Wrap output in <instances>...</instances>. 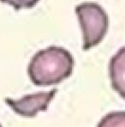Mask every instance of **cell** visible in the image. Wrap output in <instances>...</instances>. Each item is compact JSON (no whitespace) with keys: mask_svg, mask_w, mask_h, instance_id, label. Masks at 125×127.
I'll return each mask as SVG.
<instances>
[{"mask_svg":"<svg viewBox=\"0 0 125 127\" xmlns=\"http://www.w3.org/2000/svg\"><path fill=\"white\" fill-rule=\"evenodd\" d=\"M0 1L10 4L15 10H19L22 9L33 8L40 0H0Z\"/></svg>","mask_w":125,"mask_h":127,"instance_id":"6","label":"cell"},{"mask_svg":"<svg viewBox=\"0 0 125 127\" xmlns=\"http://www.w3.org/2000/svg\"><path fill=\"white\" fill-rule=\"evenodd\" d=\"M0 127H3V126H1V124H0Z\"/></svg>","mask_w":125,"mask_h":127,"instance_id":"7","label":"cell"},{"mask_svg":"<svg viewBox=\"0 0 125 127\" xmlns=\"http://www.w3.org/2000/svg\"><path fill=\"white\" fill-rule=\"evenodd\" d=\"M108 71L112 89L125 100V46L110 59Z\"/></svg>","mask_w":125,"mask_h":127,"instance_id":"4","label":"cell"},{"mask_svg":"<svg viewBox=\"0 0 125 127\" xmlns=\"http://www.w3.org/2000/svg\"><path fill=\"white\" fill-rule=\"evenodd\" d=\"M74 58L65 48L51 46L37 52L27 66V74L36 86L58 84L71 76Z\"/></svg>","mask_w":125,"mask_h":127,"instance_id":"1","label":"cell"},{"mask_svg":"<svg viewBox=\"0 0 125 127\" xmlns=\"http://www.w3.org/2000/svg\"><path fill=\"white\" fill-rule=\"evenodd\" d=\"M57 93V89H52L50 91H40L26 95L18 100L5 98L4 102L16 114L22 117L33 118L40 112L47 110Z\"/></svg>","mask_w":125,"mask_h":127,"instance_id":"3","label":"cell"},{"mask_svg":"<svg viewBox=\"0 0 125 127\" xmlns=\"http://www.w3.org/2000/svg\"><path fill=\"white\" fill-rule=\"evenodd\" d=\"M75 14L82 31L84 51L90 50L103 40L108 30L109 19L99 3L85 2L75 7Z\"/></svg>","mask_w":125,"mask_h":127,"instance_id":"2","label":"cell"},{"mask_svg":"<svg viewBox=\"0 0 125 127\" xmlns=\"http://www.w3.org/2000/svg\"><path fill=\"white\" fill-rule=\"evenodd\" d=\"M97 127H125V112H111L100 119Z\"/></svg>","mask_w":125,"mask_h":127,"instance_id":"5","label":"cell"}]
</instances>
